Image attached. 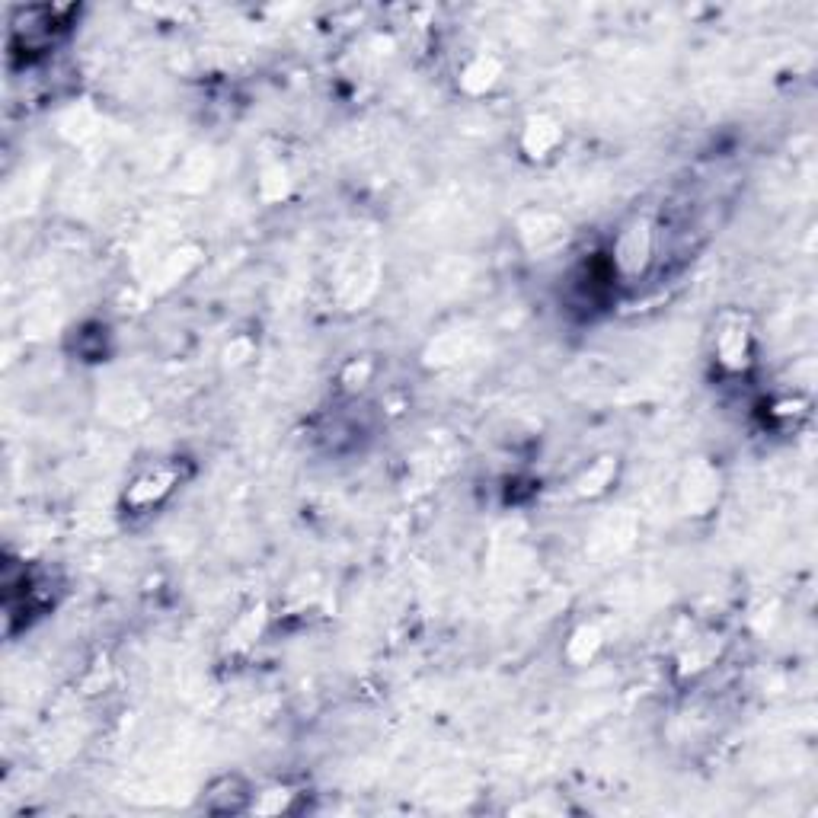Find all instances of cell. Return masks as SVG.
Wrapping results in <instances>:
<instances>
[{
    "mask_svg": "<svg viewBox=\"0 0 818 818\" xmlns=\"http://www.w3.org/2000/svg\"><path fill=\"white\" fill-rule=\"evenodd\" d=\"M173 470H151V473H144L141 480H135L132 486H128V496L125 502H132L135 509H151V505L160 499V496H167L170 489H173Z\"/></svg>",
    "mask_w": 818,
    "mask_h": 818,
    "instance_id": "obj_2",
    "label": "cell"
},
{
    "mask_svg": "<svg viewBox=\"0 0 818 818\" xmlns=\"http://www.w3.org/2000/svg\"><path fill=\"white\" fill-rule=\"evenodd\" d=\"M560 141H563V128L556 122H550V119H544V116L531 119L528 128H525V138H521V144H525V151L531 157L553 154L556 147H560Z\"/></svg>",
    "mask_w": 818,
    "mask_h": 818,
    "instance_id": "obj_3",
    "label": "cell"
},
{
    "mask_svg": "<svg viewBox=\"0 0 818 818\" xmlns=\"http://www.w3.org/2000/svg\"><path fill=\"white\" fill-rule=\"evenodd\" d=\"M716 362L726 371L748 368L751 349H748V330L742 326V320H732L729 326H723V330L716 333Z\"/></svg>",
    "mask_w": 818,
    "mask_h": 818,
    "instance_id": "obj_1",
    "label": "cell"
},
{
    "mask_svg": "<svg viewBox=\"0 0 818 818\" xmlns=\"http://www.w3.org/2000/svg\"><path fill=\"white\" fill-rule=\"evenodd\" d=\"M499 74H502V68H499V61L496 58H486V55H480V58H473L467 68H464V74H461V84H464V90L467 93H486L489 87L496 84L499 80Z\"/></svg>",
    "mask_w": 818,
    "mask_h": 818,
    "instance_id": "obj_4",
    "label": "cell"
}]
</instances>
